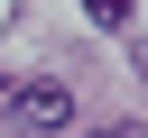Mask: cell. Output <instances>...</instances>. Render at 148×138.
<instances>
[{
	"label": "cell",
	"instance_id": "3957f363",
	"mask_svg": "<svg viewBox=\"0 0 148 138\" xmlns=\"http://www.w3.org/2000/svg\"><path fill=\"white\" fill-rule=\"evenodd\" d=\"M139 74H148V37H139Z\"/></svg>",
	"mask_w": 148,
	"mask_h": 138
},
{
	"label": "cell",
	"instance_id": "277c9868",
	"mask_svg": "<svg viewBox=\"0 0 148 138\" xmlns=\"http://www.w3.org/2000/svg\"><path fill=\"white\" fill-rule=\"evenodd\" d=\"M92 138H130V129H92Z\"/></svg>",
	"mask_w": 148,
	"mask_h": 138
},
{
	"label": "cell",
	"instance_id": "6da1fadb",
	"mask_svg": "<svg viewBox=\"0 0 148 138\" xmlns=\"http://www.w3.org/2000/svg\"><path fill=\"white\" fill-rule=\"evenodd\" d=\"M9 120H18L28 138H56V129L74 120V92H65V83H18V101H9Z\"/></svg>",
	"mask_w": 148,
	"mask_h": 138
},
{
	"label": "cell",
	"instance_id": "7a4b0ae2",
	"mask_svg": "<svg viewBox=\"0 0 148 138\" xmlns=\"http://www.w3.org/2000/svg\"><path fill=\"white\" fill-rule=\"evenodd\" d=\"M83 9H92L102 28H120V18H130V0H83Z\"/></svg>",
	"mask_w": 148,
	"mask_h": 138
}]
</instances>
